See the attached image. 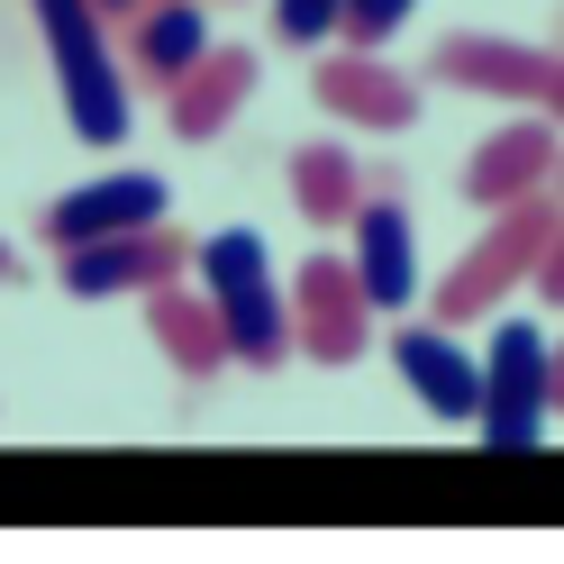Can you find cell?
I'll list each match as a JSON object with an SVG mask.
<instances>
[{
    "mask_svg": "<svg viewBox=\"0 0 564 564\" xmlns=\"http://www.w3.org/2000/svg\"><path fill=\"white\" fill-rule=\"evenodd\" d=\"M200 292H209V310H219V328H228V365L273 373L292 356V301H282L273 256H264L256 228H219L200 246Z\"/></svg>",
    "mask_w": 564,
    "mask_h": 564,
    "instance_id": "2",
    "label": "cell"
},
{
    "mask_svg": "<svg viewBox=\"0 0 564 564\" xmlns=\"http://www.w3.org/2000/svg\"><path fill=\"white\" fill-rule=\"evenodd\" d=\"M392 365L419 401H429V419H474L482 410V365L455 346L437 319L429 328H392Z\"/></svg>",
    "mask_w": 564,
    "mask_h": 564,
    "instance_id": "14",
    "label": "cell"
},
{
    "mask_svg": "<svg viewBox=\"0 0 564 564\" xmlns=\"http://www.w3.org/2000/svg\"><path fill=\"white\" fill-rule=\"evenodd\" d=\"M147 337L164 346V365H173V373H192V382H209V373L228 365V328H219V310H209V292H183V273L147 292Z\"/></svg>",
    "mask_w": 564,
    "mask_h": 564,
    "instance_id": "15",
    "label": "cell"
},
{
    "mask_svg": "<svg viewBox=\"0 0 564 564\" xmlns=\"http://www.w3.org/2000/svg\"><path fill=\"white\" fill-rule=\"evenodd\" d=\"M310 91H319V110H337L346 128H373V137H401L419 119V83L401 74V64H382V46L328 55L319 74H310Z\"/></svg>",
    "mask_w": 564,
    "mask_h": 564,
    "instance_id": "7",
    "label": "cell"
},
{
    "mask_svg": "<svg viewBox=\"0 0 564 564\" xmlns=\"http://www.w3.org/2000/svg\"><path fill=\"white\" fill-rule=\"evenodd\" d=\"M555 192H564V155H555Z\"/></svg>",
    "mask_w": 564,
    "mask_h": 564,
    "instance_id": "24",
    "label": "cell"
},
{
    "mask_svg": "<svg viewBox=\"0 0 564 564\" xmlns=\"http://www.w3.org/2000/svg\"><path fill=\"white\" fill-rule=\"evenodd\" d=\"M564 219V200L555 192H528V200H501L491 209V228L455 256V273L437 282V328H474L491 319V310H510V282L538 273V246L555 237Z\"/></svg>",
    "mask_w": 564,
    "mask_h": 564,
    "instance_id": "3",
    "label": "cell"
},
{
    "mask_svg": "<svg viewBox=\"0 0 564 564\" xmlns=\"http://www.w3.org/2000/svg\"><path fill=\"white\" fill-rule=\"evenodd\" d=\"M337 19H346V0H273V28L292 46H319V37H337Z\"/></svg>",
    "mask_w": 564,
    "mask_h": 564,
    "instance_id": "18",
    "label": "cell"
},
{
    "mask_svg": "<svg viewBox=\"0 0 564 564\" xmlns=\"http://www.w3.org/2000/svg\"><path fill=\"white\" fill-rule=\"evenodd\" d=\"M555 155H564V137L546 110H519L482 137V147L465 155V200L482 209H501V200H528V192H546L555 183Z\"/></svg>",
    "mask_w": 564,
    "mask_h": 564,
    "instance_id": "8",
    "label": "cell"
},
{
    "mask_svg": "<svg viewBox=\"0 0 564 564\" xmlns=\"http://www.w3.org/2000/svg\"><path fill=\"white\" fill-rule=\"evenodd\" d=\"M546 119H564V46H555V74H546V100H538Z\"/></svg>",
    "mask_w": 564,
    "mask_h": 564,
    "instance_id": "21",
    "label": "cell"
},
{
    "mask_svg": "<svg viewBox=\"0 0 564 564\" xmlns=\"http://www.w3.org/2000/svg\"><path fill=\"white\" fill-rule=\"evenodd\" d=\"M10 273H19V264H10V246H0V282H10Z\"/></svg>",
    "mask_w": 564,
    "mask_h": 564,
    "instance_id": "23",
    "label": "cell"
},
{
    "mask_svg": "<svg viewBox=\"0 0 564 564\" xmlns=\"http://www.w3.org/2000/svg\"><path fill=\"white\" fill-rule=\"evenodd\" d=\"M256 74H264V64H256V46H219V37H209V55H200L192 74L164 91L173 137H192V147H200V137H219V128L246 110V100H256Z\"/></svg>",
    "mask_w": 564,
    "mask_h": 564,
    "instance_id": "12",
    "label": "cell"
},
{
    "mask_svg": "<svg viewBox=\"0 0 564 564\" xmlns=\"http://www.w3.org/2000/svg\"><path fill=\"white\" fill-rule=\"evenodd\" d=\"M429 74L446 91H482L501 110H538L546 100V74H555V46H510V37H446L429 55Z\"/></svg>",
    "mask_w": 564,
    "mask_h": 564,
    "instance_id": "9",
    "label": "cell"
},
{
    "mask_svg": "<svg viewBox=\"0 0 564 564\" xmlns=\"http://www.w3.org/2000/svg\"><path fill=\"white\" fill-rule=\"evenodd\" d=\"M55 273L74 301H119V292H155V282H173L192 264V246L173 237L164 219L155 228H119V237H91V246H55Z\"/></svg>",
    "mask_w": 564,
    "mask_h": 564,
    "instance_id": "6",
    "label": "cell"
},
{
    "mask_svg": "<svg viewBox=\"0 0 564 564\" xmlns=\"http://www.w3.org/2000/svg\"><path fill=\"white\" fill-rule=\"evenodd\" d=\"M528 282H538V301H546V310H564V219H555V237L538 246V273H528Z\"/></svg>",
    "mask_w": 564,
    "mask_h": 564,
    "instance_id": "19",
    "label": "cell"
},
{
    "mask_svg": "<svg viewBox=\"0 0 564 564\" xmlns=\"http://www.w3.org/2000/svg\"><path fill=\"white\" fill-rule=\"evenodd\" d=\"M100 19H119V28H128V19H137V0H100Z\"/></svg>",
    "mask_w": 564,
    "mask_h": 564,
    "instance_id": "22",
    "label": "cell"
},
{
    "mask_svg": "<svg viewBox=\"0 0 564 564\" xmlns=\"http://www.w3.org/2000/svg\"><path fill=\"white\" fill-rule=\"evenodd\" d=\"M365 200V164L337 147V137H319V147H292V209L310 228H346Z\"/></svg>",
    "mask_w": 564,
    "mask_h": 564,
    "instance_id": "16",
    "label": "cell"
},
{
    "mask_svg": "<svg viewBox=\"0 0 564 564\" xmlns=\"http://www.w3.org/2000/svg\"><path fill=\"white\" fill-rule=\"evenodd\" d=\"M546 410H555V419H564V337H555V346H546Z\"/></svg>",
    "mask_w": 564,
    "mask_h": 564,
    "instance_id": "20",
    "label": "cell"
},
{
    "mask_svg": "<svg viewBox=\"0 0 564 564\" xmlns=\"http://www.w3.org/2000/svg\"><path fill=\"white\" fill-rule=\"evenodd\" d=\"M200 55H209V10L200 0H137V19H128V83L173 91Z\"/></svg>",
    "mask_w": 564,
    "mask_h": 564,
    "instance_id": "13",
    "label": "cell"
},
{
    "mask_svg": "<svg viewBox=\"0 0 564 564\" xmlns=\"http://www.w3.org/2000/svg\"><path fill=\"white\" fill-rule=\"evenodd\" d=\"M164 219V183L155 173H100V183H74L46 209V246H91L119 228H155Z\"/></svg>",
    "mask_w": 564,
    "mask_h": 564,
    "instance_id": "11",
    "label": "cell"
},
{
    "mask_svg": "<svg viewBox=\"0 0 564 564\" xmlns=\"http://www.w3.org/2000/svg\"><path fill=\"white\" fill-rule=\"evenodd\" d=\"M346 228H356V282H365V301L373 310H410V292H419V219H410V200L365 192Z\"/></svg>",
    "mask_w": 564,
    "mask_h": 564,
    "instance_id": "10",
    "label": "cell"
},
{
    "mask_svg": "<svg viewBox=\"0 0 564 564\" xmlns=\"http://www.w3.org/2000/svg\"><path fill=\"white\" fill-rule=\"evenodd\" d=\"M282 301H292V346H301L310 365H356L365 356L373 301H365V282H356V256H310Z\"/></svg>",
    "mask_w": 564,
    "mask_h": 564,
    "instance_id": "5",
    "label": "cell"
},
{
    "mask_svg": "<svg viewBox=\"0 0 564 564\" xmlns=\"http://www.w3.org/2000/svg\"><path fill=\"white\" fill-rule=\"evenodd\" d=\"M419 10V0H346V19H337V37L346 46H382V37H401V19Z\"/></svg>",
    "mask_w": 564,
    "mask_h": 564,
    "instance_id": "17",
    "label": "cell"
},
{
    "mask_svg": "<svg viewBox=\"0 0 564 564\" xmlns=\"http://www.w3.org/2000/svg\"><path fill=\"white\" fill-rule=\"evenodd\" d=\"M546 337L528 328V319H501L491 328V356H482V410H474V429L491 455H528L546 437Z\"/></svg>",
    "mask_w": 564,
    "mask_h": 564,
    "instance_id": "4",
    "label": "cell"
},
{
    "mask_svg": "<svg viewBox=\"0 0 564 564\" xmlns=\"http://www.w3.org/2000/svg\"><path fill=\"white\" fill-rule=\"evenodd\" d=\"M37 10V37L55 55V91H64V119H74L83 147H119L128 137V55L110 46V19H100V0H28Z\"/></svg>",
    "mask_w": 564,
    "mask_h": 564,
    "instance_id": "1",
    "label": "cell"
}]
</instances>
